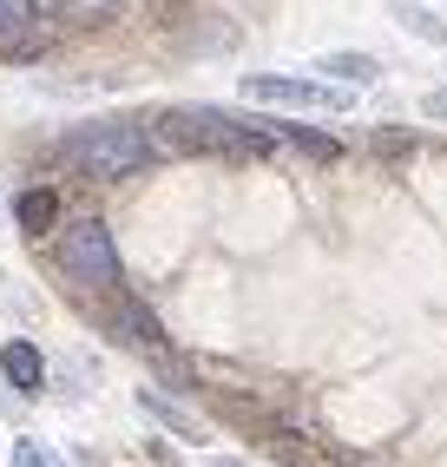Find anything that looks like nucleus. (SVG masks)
<instances>
[{
	"label": "nucleus",
	"instance_id": "f257e3e1",
	"mask_svg": "<svg viewBox=\"0 0 447 467\" xmlns=\"http://www.w3.org/2000/svg\"><path fill=\"white\" fill-rule=\"evenodd\" d=\"M158 151H198V159H270L276 132L270 126H250V119H231L217 106H184L158 119Z\"/></svg>",
	"mask_w": 447,
	"mask_h": 467
},
{
	"label": "nucleus",
	"instance_id": "f03ea898",
	"mask_svg": "<svg viewBox=\"0 0 447 467\" xmlns=\"http://www.w3.org/2000/svg\"><path fill=\"white\" fill-rule=\"evenodd\" d=\"M67 151H73V165L86 178H132V171H145L158 159V139L139 126V119H106V126H86Z\"/></svg>",
	"mask_w": 447,
	"mask_h": 467
},
{
	"label": "nucleus",
	"instance_id": "7ed1b4c3",
	"mask_svg": "<svg viewBox=\"0 0 447 467\" xmlns=\"http://www.w3.org/2000/svg\"><path fill=\"white\" fill-rule=\"evenodd\" d=\"M59 276L79 290H119V244L99 217H79L59 237Z\"/></svg>",
	"mask_w": 447,
	"mask_h": 467
},
{
	"label": "nucleus",
	"instance_id": "20e7f679",
	"mask_svg": "<svg viewBox=\"0 0 447 467\" xmlns=\"http://www.w3.org/2000/svg\"><path fill=\"white\" fill-rule=\"evenodd\" d=\"M250 106H290V112H342L348 86L336 79H290V73H244Z\"/></svg>",
	"mask_w": 447,
	"mask_h": 467
},
{
	"label": "nucleus",
	"instance_id": "39448f33",
	"mask_svg": "<svg viewBox=\"0 0 447 467\" xmlns=\"http://www.w3.org/2000/svg\"><path fill=\"white\" fill-rule=\"evenodd\" d=\"M0 53H14V59H34V53H47L40 0H0Z\"/></svg>",
	"mask_w": 447,
	"mask_h": 467
},
{
	"label": "nucleus",
	"instance_id": "423d86ee",
	"mask_svg": "<svg viewBox=\"0 0 447 467\" xmlns=\"http://www.w3.org/2000/svg\"><path fill=\"white\" fill-rule=\"evenodd\" d=\"M0 382H7L14 395H40V382H47V356H40L26 336L0 342Z\"/></svg>",
	"mask_w": 447,
	"mask_h": 467
},
{
	"label": "nucleus",
	"instance_id": "0eeeda50",
	"mask_svg": "<svg viewBox=\"0 0 447 467\" xmlns=\"http://www.w3.org/2000/svg\"><path fill=\"white\" fill-rule=\"evenodd\" d=\"M14 217H20L26 237H47L59 224V192H53V184H26V192L14 198Z\"/></svg>",
	"mask_w": 447,
	"mask_h": 467
},
{
	"label": "nucleus",
	"instance_id": "6e6552de",
	"mask_svg": "<svg viewBox=\"0 0 447 467\" xmlns=\"http://www.w3.org/2000/svg\"><path fill=\"white\" fill-rule=\"evenodd\" d=\"M112 323H119V336L125 342H139V349H165V336H158V317L145 303H132V296H119V309H112Z\"/></svg>",
	"mask_w": 447,
	"mask_h": 467
},
{
	"label": "nucleus",
	"instance_id": "1a4fd4ad",
	"mask_svg": "<svg viewBox=\"0 0 447 467\" xmlns=\"http://www.w3.org/2000/svg\"><path fill=\"white\" fill-rule=\"evenodd\" d=\"M389 14L401 20V34L428 40V47H447V20H441L434 7H421V0H389Z\"/></svg>",
	"mask_w": 447,
	"mask_h": 467
},
{
	"label": "nucleus",
	"instance_id": "9d476101",
	"mask_svg": "<svg viewBox=\"0 0 447 467\" xmlns=\"http://www.w3.org/2000/svg\"><path fill=\"white\" fill-rule=\"evenodd\" d=\"M270 132H276V145L303 151V159H316V165H336L342 159V139H329V132H309V126H270Z\"/></svg>",
	"mask_w": 447,
	"mask_h": 467
},
{
	"label": "nucleus",
	"instance_id": "9b49d317",
	"mask_svg": "<svg viewBox=\"0 0 447 467\" xmlns=\"http://www.w3.org/2000/svg\"><path fill=\"white\" fill-rule=\"evenodd\" d=\"M316 67H323V79H336V86H375L381 79V67L369 53H323Z\"/></svg>",
	"mask_w": 447,
	"mask_h": 467
},
{
	"label": "nucleus",
	"instance_id": "f8f14e48",
	"mask_svg": "<svg viewBox=\"0 0 447 467\" xmlns=\"http://www.w3.org/2000/svg\"><path fill=\"white\" fill-rule=\"evenodd\" d=\"M53 14L73 20V26H106L119 14V0H53Z\"/></svg>",
	"mask_w": 447,
	"mask_h": 467
},
{
	"label": "nucleus",
	"instance_id": "ddd939ff",
	"mask_svg": "<svg viewBox=\"0 0 447 467\" xmlns=\"http://www.w3.org/2000/svg\"><path fill=\"white\" fill-rule=\"evenodd\" d=\"M14 467H67V454L47 448L40 434H20V441H14Z\"/></svg>",
	"mask_w": 447,
	"mask_h": 467
},
{
	"label": "nucleus",
	"instance_id": "4468645a",
	"mask_svg": "<svg viewBox=\"0 0 447 467\" xmlns=\"http://www.w3.org/2000/svg\"><path fill=\"white\" fill-rule=\"evenodd\" d=\"M139 409H145V415H158V421H165L172 434H184V441H198V421H191L184 409H172V401H158V395H139Z\"/></svg>",
	"mask_w": 447,
	"mask_h": 467
},
{
	"label": "nucleus",
	"instance_id": "2eb2a0df",
	"mask_svg": "<svg viewBox=\"0 0 447 467\" xmlns=\"http://www.w3.org/2000/svg\"><path fill=\"white\" fill-rule=\"evenodd\" d=\"M428 119H447V92H428Z\"/></svg>",
	"mask_w": 447,
	"mask_h": 467
},
{
	"label": "nucleus",
	"instance_id": "dca6fc26",
	"mask_svg": "<svg viewBox=\"0 0 447 467\" xmlns=\"http://www.w3.org/2000/svg\"><path fill=\"white\" fill-rule=\"evenodd\" d=\"M145 7H158V0H145Z\"/></svg>",
	"mask_w": 447,
	"mask_h": 467
},
{
	"label": "nucleus",
	"instance_id": "f3484780",
	"mask_svg": "<svg viewBox=\"0 0 447 467\" xmlns=\"http://www.w3.org/2000/svg\"><path fill=\"white\" fill-rule=\"evenodd\" d=\"M0 204H7V198H0Z\"/></svg>",
	"mask_w": 447,
	"mask_h": 467
}]
</instances>
